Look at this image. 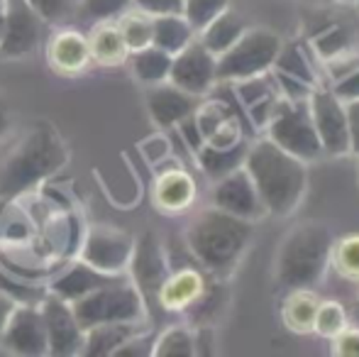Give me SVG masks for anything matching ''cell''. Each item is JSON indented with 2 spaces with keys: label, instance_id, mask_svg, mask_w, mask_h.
Instances as JSON below:
<instances>
[{
  "label": "cell",
  "instance_id": "cell-1",
  "mask_svg": "<svg viewBox=\"0 0 359 357\" xmlns=\"http://www.w3.org/2000/svg\"><path fill=\"white\" fill-rule=\"evenodd\" d=\"M69 149L49 123H34L0 154V196L15 198L57 174Z\"/></svg>",
  "mask_w": 359,
  "mask_h": 357
},
{
  "label": "cell",
  "instance_id": "cell-2",
  "mask_svg": "<svg viewBox=\"0 0 359 357\" xmlns=\"http://www.w3.org/2000/svg\"><path fill=\"white\" fill-rule=\"evenodd\" d=\"M242 167L255 181L266 215L286 218L301 206L308 189V164L288 154L269 137L250 144Z\"/></svg>",
  "mask_w": 359,
  "mask_h": 357
},
{
  "label": "cell",
  "instance_id": "cell-3",
  "mask_svg": "<svg viewBox=\"0 0 359 357\" xmlns=\"http://www.w3.org/2000/svg\"><path fill=\"white\" fill-rule=\"evenodd\" d=\"M255 238V223L230 215L220 208H205L186 225V245L191 255L215 279H227L237 269Z\"/></svg>",
  "mask_w": 359,
  "mask_h": 357
},
{
  "label": "cell",
  "instance_id": "cell-4",
  "mask_svg": "<svg viewBox=\"0 0 359 357\" xmlns=\"http://www.w3.org/2000/svg\"><path fill=\"white\" fill-rule=\"evenodd\" d=\"M332 245L335 238L325 223L293 225L276 252V281L286 289H313L330 264Z\"/></svg>",
  "mask_w": 359,
  "mask_h": 357
},
{
  "label": "cell",
  "instance_id": "cell-5",
  "mask_svg": "<svg viewBox=\"0 0 359 357\" xmlns=\"http://www.w3.org/2000/svg\"><path fill=\"white\" fill-rule=\"evenodd\" d=\"M72 309L83 330L100 323H144L147 318V301L130 274L76 299Z\"/></svg>",
  "mask_w": 359,
  "mask_h": 357
},
{
  "label": "cell",
  "instance_id": "cell-6",
  "mask_svg": "<svg viewBox=\"0 0 359 357\" xmlns=\"http://www.w3.org/2000/svg\"><path fill=\"white\" fill-rule=\"evenodd\" d=\"M279 32L266 27H247L227 52L217 57V83H237L271 72L281 52Z\"/></svg>",
  "mask_w": 359,
  "mask_h": 357
},
{
  "label": "cell",
  "instance_id": "cell-7",
  "mask_svg": "<svg viewBox=\"0 0 359 357\" xmlns=\"http://www.w3.org/2000/svg\"><path fill=\"white\" fill-rule=\"evenodd\" d=\"M264 130L271 142L306 164L316 162L325 154L320 137L316 133V125H313L308 98H281Z\"/></svg>",
  "mask_w": 359,
  "mask_h": 357
},
{
  "label": "cell",
  "instance_id": "cell-8",
  "mask_svg": "<svg viewBox=\"0 0 359 357\" xmlns=\"http://www.w3.org/2000/svg\"><path fill=\"white\" fill-rule=\"evenodd\" d=\"M308 108H311V118L320 137L323 152L330 157L350 154V125H347L345 100L337 98L332 88L318 83L308 95Z\"/></svg>",
  "mask_w": 359,
  "mask_h": 357
},
{
  "label": "cell",
  "instance_id": "cell-9",
  "mask_svg": "<svg viewBox=\"0 0 359 357\" xmlns=\"http://www.w3.org/2000/svg\"><path fill=\"white\" fill-rule=\"evenodd\" d=\"M135 238L113 225H93L81 243V257L90 267L108 274H128Z\"/></svg>",
  "mask_w": 359,
  "mask_h": 357
},
{
  "label": "cell",
  "instance_id": "cell-10",
  "mask_svg": "<svg viewBox=\"0 0 359 357\" xmlns=\"http://www.w3.org/2000/svg\"><path fill=\"white\" fill-rule=\"evenodd\" d=\"M44 22L27 0H8L5 8V22L0 32V57L22 59L39 49L44 34Z\"/></svg>",
  "mask_w": 359,
  "mask_h": 357
},
{
  "label": "cell",
  "instance_id": "cell-11",
  "mask_svg": "<svg viewBox=\"0 0 359 357\" xmlns=\"http://www.w3.org/2000/svg\"><path fill=\"white\" fill-rule=\"evenodd\" d=\"M169 81L196 98H203L217 83V57L210 54L196 37L189 47L174 54Z\"/></svg>",
  "mask_w": 359,
  "mask_h": 357
},
{
  "label": "cell",
  "instance_id": "cell-12",
  "mask_svg": "<svg viewBox=\"0 0 359 357\" xmlns=\"http://www.w3.org/2000/svg\"><path fill=\"white\" fill-rule=\"evenodd\" d=\"M37 306L42 311L44 328H47V355L54 357L81 355V348H83V328L76 321L72 304L49 291Z\"/></svg>",
  "mask_w": 359,
  "mask_h": 357
},
{
  "label": "cell",
  "instance_id": "cell-13",
  "mask_svg": "<svg viewBox=\"0 0 359 357\" xmlns=\"http://www.w3.org/2000/svg\"><path fill=\"white\" fill-rule=\"evenodd\" d=\"M210 201H213L215 208L237 215L242 220H250V223H257V220H262L266 215L259 191H257L255 181L247 174L245 167H237L225 177L215 179Z\"/></svg>",
  "mask_w": 359,
  "mask_h": 357
},
{
  "label": "cell",
  "instance_id": "cell-14",
  "mask_svg": "<svg viewBox=\"0 0 359 357\" xmlns=\"http://www.w3.org/2000/svg\"><path fill=\"white\" fill-rule=\"evenodd\" d=\"M3 345L15 355H47V328L37 304H18L0 333Z\"/></svg>",
  "mask_w": 359,
  "mask_h": 357
},
{
  "label": "cell",
  "instance_id": "cell-15",
  "mask_svg": "<svg viewBox=\"0 0 359 357\" xmlns=\"http://www.w3.org/2000/svg\"><path fill=\"white\" fill-rule=\"evenodd\" d=\"M130 279L140 289V294L144 296V301H156L161 284L169 276V262H166V255L161 243L154 238V233H144L140 240H135L133 260H130Z\"/></svg>",
  "mask_w": 359,
  "mask_h": 357
},
{
  "label": "cell",
  "instance_id": "cell-16",
  "mask_svg": "<svg viewBox=\"0 0 359 357\" xmlns=\"http://www.w3.org/2000/svg\"><path fill=\"white\" fill-rule=\"evenodd\" d=\"M271 74H274L276 83H279L281 95L293 100L308 98L311 90L320 83L308 57L303 54V49L293 42L281 44V52L276 57L274 67H271Z\"/></svg>",
  "mask_w": 359,
  "mask_h": 357
},
{
  "label": "cell",
  "instance_id": "cell-17",
  "mask_svg": "<svg viewBox=\"0 0 359 357\" xmlns=\"http://www.w3.org/2000/svg\"><path fill=\"white\" fill-rule=\"evenodd\" d=\"M47 62L59 76H81L93 64L88 37L74 27H62L47 42Z\"/></svg>",
  "mask_w": 359,
  "mask_h": 357
},
{
  "label": "cell",
  "instance_id": "cell-18",
  "mask_svg": "<svg viewBox=\"0 0 359 357\" xmlns=\"http://www.w3.org/2000/svg\"><path fill=\"white\" fill-rule=\"evenodd\" d=\"M196 196H198L196 179L181 167L161 169L154 179V186H151L154 208L164 215L186 213L196 203Z\"/></svg>",
  "mask_w": 359,
  "mask_h": 357
},
{
  "label": "cell",
  "instance_id": "cell-19",
  "mask_svg": "<svg viewBox=\"0 0 359 357\" xmlns=\"http://www.w3.org/2000/svg\"><path fill=\"white\" fill-rule=\"evenodd\" d=\"M196 105H198L196 95L186 93L171 81L154 83L147 88V110H149L151 120L164 130L176 128L181 120L194 113Z\"/></svg>",
  "mask_w": 359,
  "mask_h": 357
},
{
  "label": "cell",
  "instance_id": "cell-20",
  "mask_svg": "<svg viewBox=\"0 0 359 357\" xmlns=\"http://www.w3.org/2000/svg\"><path fill=\"white\" fill-rule=\"evenodd\" d=\"M205 286H208V279H205V274L201 269H171L164 284H161L159 294H156V304L166 314H186L201 299Z\"/></svg>",
  "mask_w": 359,
  "mask_h": 357
},
{
  "label": "cell",
  "instance_id": "cell-21",
  "mask_svg": "<svg viewBox=\"0 0 359 357\" xmlns=\"http://www.w3.org/2000/svg\"><path fill=\"white\" fill-rule=\"evenodd\" d=\"M235 88H237L240 100L245 103L247 113H250L252 125L259 128V130H264L266 123H269V118L274 115L279 100L284 98V95H281L279 83H276V79H274V74L266 72V74H259V76L237 81Z\"/></svg>",
  "mask_w": 359,
  "mask_h": 357
},
{
  "label": "cell",
  "instance_id": "cell-22",
  "mask_svg": "<svg viewBox=\"0 0 359 357\" xmlns=\"http://www.w3.org/2000/svg\"><path fill=\"white\" fill-rule=\"evenodd\" d=\"M118 276H123V274H108V271H100V269L90 267V264H86L83 260H79V262H74L72 267H67L57 279L52 281L49 291L57 294L59 299L74 304L76 299L90 294V291L98 289V286L110 284V281H115Z\"/></svg>",
  "mask_w": 359,
  "mask_h": 357
},
{
  "label": "cell",
  "instance_id": "cell-23",
  "mask_svg": "<svg viewBox=\"0 0 359 357\" xmlns=\"http://www.w3.org/2000/svg\"><path fill=\"white\" fill-rule=\"evenodd\" d=\"M88 37V49L90 59L100 67H120V64H128L130 49L125 47V39L118 29L115 20H98V22L90 27Z\"/></svg>",
  "mask_w": 359,
  "mask_h": 357
},
{
  "label": "cell",
  "instance_id": "cell-24",
  "mask_svg": "<svg viewBox=\"0 0 359 357\" xmlns=\"http://www.w3.org/2000/svg\"><path fill=\"white\" fill-rule=\"evenodd\" d=\"M144 330V323H100L83 330V357H113L115 350L133 338L135 333Z\"/></svg>",
  "mask_w": 359,
  "mask_h": 357
},
{
  "label": "cell",
  "instance_id": "cell-25",
  "mask_svg": "<svg viewBox=\"0 0 359 357\" xmlns=\"http://www.w3.org/2000/svg\"><path fill=\"white\" fill-rule=\"evenodd\" d=\"M247 27H250V25L242 20V15L235 13L232 8H227V10H222L217 18L210 20L196 37H198V42L203 44L210 54L220 57L222 52H227V49L242 37V32H245Z\"/></svg>",
  "mask_w": 359,
  "mask_h": 357
},
{
  "label": "cell",
  "instance_id": "cell-26",
  "mask_svg": "<svg viewBox=\"0 0 359 357\" xmlns=\"http://www.w3.org/2000/svg\"><path fill=\"white\" fill-rule=\"evenodd\" d=\"M311 47L316 49V54L323 62H340V59L350 57L355 52L357 29H352L350 25L342 22H330L311 34Z\"/></svg>",
  "mask_w": 359,
  "mask_h": 357
},
{
  "label": "cell",
  "instance_id": "cell-27",
  "mask_svg": "<svg viewBox=\"0 0 359 357\" xmlns=\"http://www.w3.org/2000/svg\"><path fill=\"white\" fill-rule=\"evenodd\" d=\"M318 299L313 289H288V296L281 304V321L293 333H311L318 314Z\"/></svg>",
  "mask_w": 359,
  "mask_h": 357
},
{
  "label": "cell",
  "instance_id": "cell-28",
  "mask_svg": "<svg viewBox=\"0 0 359 357\" xmlns=\"http://www.w3.org/2000/svg\"><path fill=\"white\" fill-rule=\"evenodd\" d=\"M196 39V29L191 22L181 15H156L154 18V34H151V44L164 49L166 54H179L184 47H189Z\"/></svg>",
  "mask_w": 359,
  "mask_h": 357
},
{
  "label": "cell",
  "instance_id": "cell-29",
  "mask_svg": "<svg viewBox=\"0 0 359 357\" xmlns=\"http://www.w3.org/2000/svg\"><path fill=\"white\" fill-rule=\"evenodd\" d=\"M171 54H166L164 49L149 47L137 49V52H130L128 64L130 72L137 81H142L144 86H154V83H164L169 81V72H171Z\"/></svg>",
  "mask_w": 359,
  "mask_h": 357
},
{
  "label": "cell",
  "instance_id": "cell-30",
  "mask_svg": "<svg viewBox=\"0 0 359 357\" xmlns=\"http://www.w3.org/2000/svg\"><path fill=\"white\" fill-rule=\"evenodd\" d=\"M247 149H250L247 140H242V142L232 144V147H225V149L210 147V144L203 142V147L196 152V162H198V167L205 172V177L215 181V179L225 177V174H230L232 169L242 167L247 157Z\"/></svg>",
  "mask_w": 359,
  "mask_h": 357
},
{
  "label": "cell",
  "instance_id": "cell-31",
  "mask_svg": "<svg viewBox=\"0 0 359 357\" xmlns=\"http://www.w3.org/2000/svg\"><path fill=\"white\" fill-rule=\"evenodd\" d=\"M115 22H118V29L125 39V47L130 52H137V49H144L151 44V34H154V18L151 15L142 13V10H137L133 5L125 13H120L115 18Z\"/></svg>",
  "mask_w": 359,
  "mask_h": 357
},
{
  "label": "cell",
  "instance_id": "cell-32",
  "mask_svg": "<svg viewBox=\"0 0 359 357\" xmlns=\"http://www.w3.org/2000/svg\"><path fill=\"white\" fill-rule=\"evenodd\" d=\"M154 357H171V355H196V335L189 325H169L164 333L154 335Z\"/></svg>",
  "mask_w": 359,
  "mask_h": 357
},
{
  "label": "cell",
  "instance_id": "cell-33",
  "mask_svg": "<svg viewBox=\"0 0 359 357\" xmlns=\"http://www.w3.org/2000/svg\"><path fill=\"white\" fill-rule=\"evenodd\" d=\"M350 325V318H347V311L342 309V304L337 301H320L318 304V314H316V323H313V330L323 338H335L342 330Z\"/></svg>",
  "mask_w": 359,
  "mask_h": 357
},
{
  "label": "cell",
  "instance_id": "cell-34",
  "mask_svg": "<svg viewBox=\"0 0 359 357\" xmlns=\"http://www.w3.org/2000/svg\"><path fill=\"white\" fill-rule=\"evenodd\" d=\"M330 262H335L342 276L359 281V235H347L345 240L332 245Z\"/></svg>",
  "mask_w": 359,
  "mask_h": 357
},
{
  "label": "cell",
  "instance_id": "cell-35",
  "mask_svg": "<svg viewBox=\"0 0 359 357\" xmlns=\"http://www.w3.org/2000/svg\"><path fill=\"white\" fill-rule=\"evenodd\" d=\"M230 8V0H184V18L191 22L196 34L205 27L213 18Z\"/></svg>",
  "mask_w": 359,
  "mask_h": 357
},
{
  "label": "cell",
  "instance_id": "cell-36",
  "mask_svg": "<svg viewBox=\"0 0 359 357\" xmlns=\"http://www.w3.org/2000/svg\"><path fill=\"white\" fill-rule=\"evenodd\" d=\"M342 64V72L340 76H335V81H332V93L337 95L340 100H357L359 98V57L352 59L345 57L340 59Z\"/></svg>",
  "mask_w": 359,
  "mask_h": 357
},
{
  "label": "cell",
  "instance_id": "cell-37",
  "mask_svg": "<svg viewBox=\"0 0 359 357\" xmlns=\"http://www.w3.org/2000/svg\"><path fill=\"white\" fill-rule=\"evenodd\" d=\"M133 8V0H81V10L88 20H115L120 13Z\"/></svg>",
  "mask_w": 359,
  "mask_h": 357
},
{
  "label": "cell",
  "instance_id": "cell-38",
  "mask_svg": "<svg viewBox=\"0 0 359 357\" xmlns=\"http://www.w3.org/2000/svg\"><path fill=\"white\" fill-rule=\"evenodd\" d=\"M27 3L47 25H57L64 18H69L74 0H27Z\"/></svg>",
  "mask_w": 359,
  "mask_h": 357
},
{
  "label": "cell",
  "instance_id": "cell-39",
  "mask_svg": "<svg viewBox=\"0 0 359 357\" xmlns=\"http://www.w3.org/2000/svg\"><path fill=\"white\" fill-rule=\"evenodd\" d=\"M151 348H154V335L140 330L133 338L125 340V343L115 350L113 357H147V355H151Z\"/></svg>",
  "mask_w": 359,
  "mask_h": 357
},
{
  "label": "cell",
  "instance_id": "cell-40",
  "mask_svg": "<svg viewBox=\"0 0 359 357\" xmlns=\"http://www.w3.org/2000/svg\"><path fill=\"white\" fill-rule=\"evenodd\" d=\"M133 5L142 13L151 15H181L184 13V0H133Z\"/></svg>",
  "mask_w": 359,
  "mask_h": 357
},
{
  "label": "cell",
  "instance_id": "cell-41",
  "mask_svg": "<svg viewBox=\"0 0 359 357\" xmlns=\"http://www.w3.org/2000/svg\"><path fill=\"white\" fill-rule=\"evenodd\" d=\"M332 353L345 357H359V328L347 325L340 335H335L332 338Z\"/></svg>",
  "mask_w": 359,
  "mask_h": 357
},
{
  "label": "cell",
  "instance_id": "cell-42",
  "mask_svg": "<svg viewBox=\"0 0 359 357\" xmlns=\"http://www.w3.org/2000/svg\"><path fill=\"white\" fill-rule=\"evenodd\" d=\"M176 128H179V133H181V137H184V142L189 144V149L191 152H198L201 147H203V135H201V130H198V125H196V118H194V113L189 115V118H184L181 120L179 125H176Z\"/></svg>",
  "mask_w": 359,
  "mask_h": 357
},
{
  "label": "cell",
  "instance_id": "cell-43",
  "mask_svg": "<svg viewBox=\"0 0 359 357\" xmlns=\"http://www.w3.org/2000/svg\"><path fill=\"white\" fill-rule=\"evenodd\" d=\"M347 125H350V154L359 157V98L347 100Z\"/></svg>",
  "mask_w": 359,
  "mask_h": 357
},
{
  "label": "cell",
  "instance_id": "cell-44",
  "mask_svg": "<svg viewBox=\"0 0 359 357\" xmlns=\"http://www.w3.org/2000/svg\"><path fill=\"white\" fill-rule=\"evenodd\" d=\"M15 306H18V301H15L13 296L8 294V291L0 289V333H3L5 323H8L10 314L15 311Z\"/></svg>",
  "mask_w": 359,
  "mask_h": 357
},
{
  "label": "cell",
  "instance_id": "cell-45",
  "mask_svg": "<svg viewBox=\"0 0 359 357\" xmlns=\"http://www.w3.org/2000/svg\"><path fill=\"white\" fill-rule=\"evenodd\" d=\"M8 130H10V108L3 100V95H0V142H3V137L8 135Z\"/></svg>",
  "mask_w": 359,
  "mask_h": 357
},
{
  "label": "cell",
  "instance_id": "cell-46",
  "mask_svg": "<svg viewBox=\"0 0 359 357\" xmlns=\"http://www.w3.org/2000/svg\"><path fill=\"white\" fill-rule=\"evenodd\" d=\"M5 8H8V0H0V32H3V22H5Z\"/></svg>",
  "mask_w": 359,
  "mask_h": 357
},
{
  "label": "cell",
  "instance_id": "cell-47",
  "mask_svg": "<svg viewBox=\"0 0 359 357\" xmlns=\"http://www.w3.org/2000/svg\"><path fill=\"white\" fill-rule=\"evenodd\" d=\"M355 318H357V323H359V294H357V299H355Z\"/></svg>",
  "mask_w": 359,
  "mask_h": 357
},
{
  "label": "cell",
  "instance_id": "cell-48",
  "mask_svg": "<svg viewBox=\"0 0 359 357\" xmlns=\"http://www.w3.org/2000/svg\"><path fill=\"white\" fill-rule=\"evenodd\" d=\"M337 3H345V5H352L355 0H337Z\"/></svg>",
  "mask_w": 359,
  "mask_h": 357
},
{
  "label": "cell",
  "instance_id": "cell-49",
  "mask_svg": "<svg viewBox=\"0 0 359 357\" xmlns=\"http://www.w3.org/2000/svg\"><path fill=\"white\" fill-rule=\"evenodd\" d=\"M359 159V157H357ZM357 181H359V162H357Z\"/></svg>",
  "mask_w": 359,
  "mask_h": 357
},
{
  "label": "cell",
  "instance_id": "cell-50",
  "mask_svg": "<svg viewBox=\"0 0 359 357\" xmlns=\"http://www.w3.org/2000/svg\"><path fill=\"white\" fill-rule=\"evenodd\" d=\"M352 5H355V8L359 10V0H355V3H352Z\"/></svg>",
  "mask_w": 359,
  "mask_h": 357
},
{
  "label": "cell",
  "instance_id": "cell-51",
  "mask_svg": "<svg viewBox=\"0 0 359 357\" xmlns=\"http://www.w3.org/2000/svg\"><path fill=\"white\" fill-rule=\"evenodd\" d=\"M357 47H359V29H357Z\"/></svg>",
  "mask_w": 359,
  "mask_h": 357
}]
</instances>
